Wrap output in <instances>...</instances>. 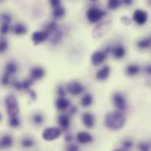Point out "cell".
I'll return each mask as SVG.
<instances>
[{"mask_svg":"<svg viewBox=\"0 0 151 151\" xmlns=\"http://www.w3.org/2000/svg\"><path fill=\"white\" fill-rule=\"evenodd\" d=\"M64 139H65V141L67 142H71L73 140H74V135L70 133V132H68L66 134H65V137H64Z\"/></svg>","mask_w":151,"mask_h":151,"instance_id":"60d3db41","label":"cell"},{"mask_svg":"<svg viewBox=\"0 0 151 151\" xmlns=\"http://www.w3.org/2000/svg\"><path fill=\"white\" fill-rule=\"evenodd\" d=\"M63 38V33L62 30H60V28L58 30H56L55 33H53L52 35H50L49 36V40L51 41L52 44L54 45H57L58 43H60L62 41Z\"/></svg>","mask_w":151,"mask_h":151,"instance_id":"ffe728a7","label":"cell"},{"mask_svg":"<svg viewBox=\"0 0 151 151\" xmlns=\"http://www.w3.org/2000/svg\"><path fill=\"white\" fill-rule=\"evenodd\" d=\"M65 89L67 93H69L71 96H78L82 94L84 91L85 88L84 86L78 81H70L65 85Z\"/></svg>","mask_w":151,"mask_h":151,"instance_id":"8992f818","label":"cell"},{"mask_svg":"<svg viewBox=\"0 0 151 151\" xmlns=\"http://www.w3.org/2000/svg\"><path fill=\"white\" fill-rule=\"evenodd\" d=\"M11 30V26L10 24H7V23H3L2 26L0 27V34L1 35H6L9 31Z\"/></svg>","mask_w":151,"mask_h":151,"instance_id":"d6a6232c","label":"cell"},{"mask_svg":"<svg viewBox=\"0 0 151 151\" xmlns=\"http://www.w3.org/2000/svg\"><path fill=\"white\" fill-rule=\"evenodd\" d=\"M110 72H111L110 67L108 65H105L101 69H99L96 73V79L99 81H106L109 77Z\"/></svg>","mask_w":151,"mask_h":151,"instance_id":"5bb4252c","label":"cell"},{"mask_svg":"<svg viewBox=\"0 0 151 151\" xmlns=\"http://www.w3.org/2000/svg\"><path fill=\"white\" fill-rule=\"evenodd\" d=\"M8 48V42L4 38H0V54L4 53Z\"/></svg>","mask_w":151,"mask_h":151,"instance_id":"836d02e7","label":"cell"},{"mask_svg":"<svg viewBox=\"0 0 151 151\" xmlns=\"http://www.w3.org/2000/svg\"><path fill=\"white\" fill-rule=\"evenodd\" d=\"M12 76L8 75L6 73H4V75H3L2 78H1V83H2V85H4V86L8 85L11 83V81H12Z\"/></svg>","mask_w":151,"mask_h":151,"instance_id":"e575fe53","label":"cell"},{"mask_svg":"<svg viewBox=\"0 0 151 151\" xmlns=\"http://www.w3.org/2000/svg\"><path fill=\"white\" fill-rule=\"evenodd\" d=\"M1 19L3 20V23H7V24H11L12 22V16L9 14V13H3L2 16H1Z\"/></svg>","mask_w":151,"mask_h":151,"instance_id":"74e56055","label":"cell"},{"mask_svg":"<svg viewBox=\"0 0 151 151\" xmlns=\"http://www.w3.org/2000/svg\"><path fill=\"white\" fill-rule=\"evenodd\" d=\"M0 1H1V0H0Z\"/></svg>","mask_w":151,"mask_h":151,"instance_id":"816d5d0a","label":"cell"},{"mask_svg":"<svg viewBox=\"0 0 151 151\" xmlns=\"http://www.w3.org/2000/svg\"><path fill=\"white\" fill-rule=\"evenodd\" d=\"M9 124L12 127L17 128L20 126V119L19 116H14V117H10L9 118Z\"/></svg>","mask_w":151,"mask_h":151,"instance_id":"f546056e","label":"cell"},{"mask_svg":"<svg viewBox=\"0 0 151 151\" xmlns=\"http://www.w3.org/2000/svg\"><path fill=\"white\" fill-rule=\"evenodd\" d=\"M131 21H132V19L131 18H129L128 16H125V17H122L121 18V22L124 24V25H129L130 23H131Z\"/></svg>","mask_w":151,"mask_h":151,"instance_id":"b9f144b4","label":"cell"},{"mask_svg":"<svg viewBox=\"0 0 151 151\" xmlns=\"http://www.w3.org/2000/svg\"><path fill=\"white\" fill-rule=\"evenodd\" d=\"M49 39V34L45 30H38L32 34L31 40L35 45H40Z\"/></svg>","mask_w":151,"mask_h":151,"instance_id":"30bf717a","label":"cell"},{"mask_svg":"<svg viewBox=\"0 0 151 151\" xmlns=\"http://www.w3.org/2000/svg\"><path fill=\"white\" fill-rule=\"evenodd\" d=\"M136 46L139 49H147L149 48L151 46V37L150 35L148 36V37H144L142 39H140L137 43H136Z\"/></svg>","mask_w":151,"mask_h":151,"instance_id":"603a6c76","label":"cell"},{"mask_svg":"<svg viewBox=\"0 0 151 151\" xmlns=\"http://www.w3.org/2000/svg\"><path fill=\"white\" fill-rule=\"evenodd\" d=\"M133 145H134V143H133V142H132L130 139H126V140H124L123 142H122L123 149L126 150H130V149L133 147Z\"/></svg>","mask_w":151,"mask_h":151,"instance_id":"8d00e7d4","label":"cell"},{"mask_svg":"<svg viewBox=\"0 0 151 151\" xmlns=\"http://www.w3.org/2000/svg\"><path fill=\"white\" fill-rule=\"evenodd\" d=\"M82 121L87 128H92L95 125V117L92 113H84L82 116Z\"/></svg>","mask_w":151,"mask_h":151,"instance_id":"9a60e30c","label":"cell"},{"mask_svg":"<svg viewBox=\"0 0 151 151\" xmlns=\"http://www.w3.org/2000/svg\"><path fill=\"white\" fill-rule=\"evenodd\" d=\"M1 119H2V116H1V114H0V120H1Z\"/></svg>","mask_w":151,"mask_h":151,"instance_id":"f907efd6","label":"cell"},{"mask_svg":"<svg viewBox=\"0 0 151 151\" xmlns=\"http://www.w3.org/2000/svg\"><path fill=\"white\" fill-rule=\"evenodd\" d=\"M57 95L59 98H65L67 95V91L64 86L63 85H59L57 88Z\"/></svg>","mask_w":151,"mask_h":151,"instance_id":"d590c367","label":"cell"},{"mask_svg":"<svg viewBox=\"0 0 151 151\" xmlns=\"http://www.w3.org/2000/svg\"><path fill=\"white\" fill-rule=\"evenodd\" d=\"M107 55H108L104 50L95 51L91 56V63L93 66H99L106 60Z\"/></svg>","mask_w":151,"mask_h":151,"instance_id":"ba28073f","label":"cell"},{"mask_svg":"<svg viewBox=\"0 0 151 151\" xmlns=\"http://www.w3.org/2000/svg\"><path fill=\"white\" fill-rule=\"evenodd\" d=\"M13 144V139L10 134H4L0 140V146L4 149L11 148Z\"/></svg>","mask_w":151,"mask_h":151,"instance_id":"44dd1931","label":"cell"},{"mask_svg":"<svg viewBox=\"0 0 151 151\" xmlns=\"http://www.w3.org/2000/svg\"><path fill=\"white\" fill-rule=\"evenodd\" d=\"M76 111H77V108L76 106H72V107L69 108V113L70 114H74V113H76Z\"/></svg>","mask_w":151,"mask_h":151,"instance_id":"bcb514c9","label":"cell"},{"mask_svg":"<svg viewBox=\"0 0 151 151\" xmlns=\"http://www.w3.org/2000/svg\"><path fill=\"white\" fill-rule=\"evenodd\" d=\"M132 19L139 26H143L148 21V13L144 10L142 9H136L134 13Z\"/></svg>","mask_w":151,"mask_h":151,"instance_id":"9c48e42d","label":"cell"},{"mask_svg":"<svg viewBox=\"0 0 151 151\" xmlns=\"http://www.w3.org/2000/svg\"><path fill=\"white\" fill-rule=\"evenodd\" d=\"M113 103L119 112H124L127 108V101L124 95L120 92H115L113 95Z\"/></svg>","mask_w":151,"mask_h":151,"instance_id":"52a82bcc","label":"cell"},{"mask_svg":"<svg viewBox=\"0 0 151 151\" xmlns=\"http://www.w3.org/2000/svg\"><path fill=\"white\" fill-rule=\"evenodd\" d=\"M21 83H22V90L27 91L28 92L29 91L32 90L31 88L34 84V80L32 78H27V79L21 81Z\"/></svg>","mask_w":151,"mask_h":151,"instance_id":"83f0119b","label":"cell"},{"mask_svg":"<svg viewBox=\"0 0 151 151\" xmlns=\"http://www.w3.org/2000/svg\"><path fill=\"white\" fill-rule=\"evenodd\" d=\"M126 118L124 114L119 111L109 112L105 117V126L110 130H119L125 125Z\"/></svg>","mask_w":151,"mask_h":151,"instance_id":"6da1fadb","label":"cell"},{"mask_svg":"<svg viewBox=\"0 0 151 151\" xmlns=\"http://www.w3.org/2000/svg\"><path fill=\"white\" fill-rule=\"evenodd\" d=\"M113 151H127L126 150H124V149H116V150H114Z\"/></svg>","mask_w":151,"mask_h":151,"instance_id":"7dc6e473","label":"cell"},{"mask_svg":"<svg viewBox=\"0 0 151 151\" xmlns=\"http://www.w3.org/2000/svg\"><path fill=\"white\" fill-rule=\"evenodd\" d=\"M144 71H145V73H146L147 75L151 76V64H148V65L145 67Z\"/></svg>","mask_w":151,"mask_h":151,"instance_id":"f6af8a7d","label":"cell"},{"mask_svg":"<svg viewBox=\"0 0 151 151\" xmlns=\"http://www.w3.org/2000/svg\"><path fill=\"white\" fill-rule=\"evenodd\" d=\"M58 29H59L58 25H57V23H56L55 20H52V21L48 22V23L46 25L45 28H44V30L47 31V32L49 34V36H50V35H52L53 33H55V32L56 30H58Z\"/></svg>","mask_w":151,"mask_h":151,"instance_id":"484cf974","label":"cell"},{"mask_svg":"<svg viewBox=\"0 0 151 151\" xmlns=\"http://www.w3.org/2000/svg\"><path fill=\"white\" fill-rule=\"evenodd\" d=\"M81 106L83 107H89L92 105L93 102V97L91 93H86L84 94L82 99H81Z\"/></svg>","mask_w":151,"mask_h":151,"instance_id":"d4e9b609","label":"cell"},{"mask_svg":"<svg viewBox=\"0 0 151 151\" xmlns=\"http://www.w3.org/2000/svg\"><path fill=\"white\" fill-rule=\"evenodd\" d=\"M141 71V68L136 63H131L126 68V73L129 76H134L138 75Z\"/></svg>","mask_w":151,"mask_h":151,"instance_id":"ac0fdd59","label":"cell"},{"mask_svg":"<svg viewBox=\"0 0 151 151\" xmlns=\"http://www.w3.org/2000/svg\"><path fill=\"white\" fill-rule=\"evenodd\" d=\"M28 93H29V95H30V97H31V99H33V100H35L36 99V92L34 91V90H31V91H28Z\"/></svg>","mask_w":151,"mask_h":151,"instance_id":"ee69618b","label":"cell"},{"mask_svg":"<svg viewBox=\"0 0 151 151\" xmlns=\"http://www.w3.org/2000/svg\"><path fill=\"white\" fill-rule=\"evenodd\" d=\"M57 122H58V125H59L61 130L67 131L70 127V116L68 114H61L58 117Z\"/></svg>","mask_w":151,"mask_h":151,"instance_id":"7c38bea8","label":"cell"},{"mask_svg":"<svg viewBox=\"0 0 151 151\" xmlns=\"http://www.w3.org/2000/svg\"><path fill=\"white\" fill-rule=\"evenodd\" d=\"M12 30L16 35H24L25 34L27 33V27L22 23H17L16 25H14L12 27Z\"/></svg>","mask_w":151,"mask_h":151,"instance_id":"7402d4cb","label":"cell"},{"mask_svg":"<svg viewBox=\"0 0 151 151\" xmlns=\"http://www.w3.org/2000/svg\"><path fill=\"white\" fill-rule=\"evenodd\" d=\"M79 147L75 144V143H71V142H70L67 146H66V148H65V151H79Z\"/></svg>","mask_w":151,"mask_h":151,"instance_id":"f35d334b","label":"cell"},{"mask_svg":"<svg viewBox=\"0 0 151 151\" xmlns=\"http://www.w3.org/2000/svg\"><path fill=\"white\" fill-rule=\"evenodd\" d=\"M147 3L150 6H151V0H147Z\"/></svg>","mask_w":151,"mask_h":151,"instance_id":"c3c4849f","label":"cell"},{"mask_svg":"<svg viewBox=\"0 0 151 151\" xmlns=\"http://www.w3.org/2000/svg\"><path fill=\"white\" fill-rule=\"evenodd\" d=\"M133 3H134V0H122L121 1V4L126 6H130V5H132Z\"/></svg>","mask_w":151,"mask_h":151,"instance_id":"7bdbcfd3","label":"cell"},{"mask_svg":"<svg viewBox=\"0 0 151 151\" xmlns=\"http://www.w3.org/2000/svg\"><path fill=\"white\" fill-rule=\"evenodd\" d=\"M90 1H91V3H96V2H98L99 0H90Z\"/></svg>","mask_w":151,"mask_h":151,"instance_id":"681fc988","label":"cell"},{"mask_svg":"<svg viewBox=\"0 0 151 151\" xmlns=\"http://www.w3.org/2000/svg\"><path fill=\"white\" fill-rule=\"evenodd\" d=\"M35 140L30 137H26V138L22 139V141H21V146L24 149H31L35 146Z\"/></svg>","mask_w":151,"mask_h":151,"instance_id":"4316f807","label":"cell"},{"mask_svg":"<svg viewBox=\"0 0 151 151\" xmlns=\"http://www.w3.org/2000/svg\"><path fill=\"white\" fill-rule=\"evenodd\" d=\"M55 106L59 111H66L70 106V101L66 98H58L55 101Z\"/></svg>","mask_w":151,"mask_h":151,"instance_id":"e0dca14e","label":"cell"},{"mask_svg":"<svg viewBox=\"0 0 151 151\" xmlns=\"http://www.w3.org/2000/svg\"><path fill=\"white\" fill-rule=\"evenodd\" d=\"M65 13H66V11H65L64 7L63 5H60L58 7L54 8L53 9V12H52V15H53V18L55 19H63L65 16Z\"/></svg>","mask_w":151,"mask_h":151,"instance_id":"cb8c5ba5","label":"cell"},{"mask_svg":"<svg viewBox=\"0 0 151 151\" xmlns=\"http://www.w3.org/2000/svg\"><path fill=\"white\" fill-rule=\"evenodd\" d=\"M112 28V22L105 21L98 24L92 30V37L95 40L100 39L109 33Z\"/></svg>","mask_w":151,"mask_h":151,"instance_id":"277c9868","label":"cell"},{"mask_svg":"<svg viewBox=\"0 0 151 151\" xmlns=\"http://www.w3.org/2000/svg\"><path fill=\"white\" fill-rule=\"evenodd\" d=\"M121 4L120 0H107V7L110 10H116Z\"/></svg>","mask_w":151,"mask_h":151,"instance_id":"4dcf8cb0","label":"cell"},{"mask_svg":"<svg viewBox=\"0 0 151 151\" xmlns=\"http://www.w3.org/2000/svg\"><path fill=\"white\" fill-rule=\"evenodd\" d=\"M76 139L80 144H88L93 141L92 135L87 132H84V131L78 132L76 135Z\"/></svg>","mask_w":151,"mask_h":151,"instance_id":"8fae6325","label":"cell"},{"mask_svg":"<svg viewBox=\"0 0 151 151\" xmlns=\"http://www.w3.org/2000/svg\"><path fill=\"white\" fill-rule=\"evenodd\" d=\"M85 15L87 20L90 23L96 24L100 22L101 19H103V18L106 15V12L97 6H91L87 9Z\"/></svg>","mask_w":151,"mask_h":151,"instance_id":"7a4b0ae2","label":"cell"},{"mask_svg":"<svg viewBox=\"0 0 151 151\" xmlns=\"http://www.w3.org/2000/svg\"><path fill=\"white\" fill-rule=\"evenodd\" d=\"M32 120L34 124H35L36 126H40L44 122V116L40 113H35L32 117Z\"/></svg>","mask_w":151,"mask_h":151,"instance_id":"f1b7e54d","label":"cell"},{"mask_svg":"<svg viewBox=\"0 0 151 151\" xmlns=\"http://www.w3.org/2000/svg\"><path fill=\"white\" fill-rule=\"evenodd\" d=\"M4 105L6 107V111L8 113L9 118L19 116V107L18 104V99L13 95H8L4 99Z\"/></svg>","mask_w":151,"mask_h":151,"instance_id":"3957f363","label":"cell"},{"mask_svg":"<svg viewBox=\"0 0 151 151\" xmlns=\"http://www.w3.org/2000/svg\"><path fill=\"white\" fill-rule=\"evenodd\" d=\"M49 3H50V5H51V7L53 9L55 8V7H58V6L62 5L61 0H49Z\"/></svg>","mask_w":151,"mask_h":151,"instance_id":"ab89813d","label":"cell"},{"mask_svg":"<svg viewBox=\"0 0 151 151\" xmlns=\"http://www.w3.org/2000/svg\"><path fill=\"white\" fill-rule=\"evenodd\" d=\"M138 150L139 151H150V144L147 142H142L138 144Z\"/></svg>","mask_w":151,"mask_h":151,"instance_id":"1f68e13d","label":"cell"},{"mask_svg":"<svg viewBox=\"0 0 151 151\" xmlns=\"http://www.w3.org/2000/svg\"><path fill=\"white\" fill-rule=\"evenodd\" d=\"M62 134V130L55 127H47L42 132V139L46 142H52L58 139Z\"/></svg>","mask_w":151,"mask_h":151,"instance_id":"5b68a950","label":"cell"},{"mask_svg":"<svg viewBox=\"0 0 151 151\" xmlns=\"http://www.w3.org/2000/svg\"><path fill=\"white\" fill-rule=\"evenodd\" d=\"M112 55L116 59H122L126 55V48L121 44H117L112 48Z\"/></svg>","mask_w":151,"mask_h":151,"instance_id":"4fadbf2b","label":"cell"},{"mask_svg":"<svg viewBox=\"0 0 151 151\" xmlns=\"http://www.w3.org/2000/svg\"><path fill=\"white\" fill-rule=\"evenodd\" d=\"M18 71V66L16 64V63L11 61V62H8L6 64H5V67H4V73L8 74L10 76L15 75Z\"/></svg>","mask_w":151,"mask_h":151,"instance_id":"d6986e66","label":"cell"},{"mask_svg":"<svg viewBox=\"0 0 151 151\" xmlns=\"http://www.w3.org/2000/svg\"><path fill=\"white\" fill-rule=\"evenodd\" d=\"M44 76H45V70L43 68H41L40 66L34 67L30 70V78H32L34 81L41 79Z\"/></svg>","mask_w":151,"mask_h":151,"instance_id":"2e32d148","label":"cell"}]
</instances>
